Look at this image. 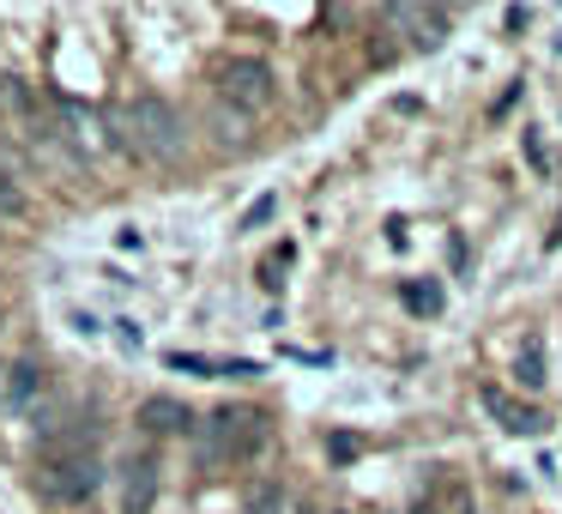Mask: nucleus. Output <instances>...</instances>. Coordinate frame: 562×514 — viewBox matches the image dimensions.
<instances>
[{"label":"nucleus","mask_w":562,"mask_h":514,"mask_svg":"<svg viewBox=\"0 0 562 514\" xmlns=\"http://www.w3.org/2000/svg\"><path fill=\"white\" fill-rule=\"evenodd\" d=\"M103 127H110L115 152H127V158H151V164H170L176 152L188 146V122L176 115V103H164V98L115 103V110H103Z\"/></svg>","instance_id":"nucleus-1"},{"label":"nucleus","mask_w":562,"mask_h":514,"mask_svg":"<svg viewBox=\"0 0 562 514\" xmlns=\"http://www.w3.org/2000/svg\"><path fill=\"white\" fill-rule=\"evenodd\" d=\"M267 442H272V417L260 405H218L212 417L194 424V460L206 472H224V466L255 460Z\"/></svg>","instance_id":"nucleus-2"},{"label":"nucleus","mask_w":562,"mask_h":514,"mask_svg":"<svg viewBox=\"0 0 562 514\" xmlns=\"http://www.w3.org/2000/svg\"><path fill=\"white\" fill-rule=\"evenodd\" d=\"M37 490L61 509H79L103 490V460L91 448H43L37 460Z\"/></svg>","instance_id":"nucleus-3"},{"label":"nucleus","mask_w":562,"mask_h":514,"mask_svg":"<svg viewBox=\"0 0 562 514\" xmlns=\"http://www.w3.org/2000/svg\"><path fill=\"white\" fill-rule=\"evenodd\" d=\"M218 98L236 103L243 115H260V110H272V98H279V74H272L260 55H236V62L218 67Z\"/></svg>","instance_id":"nucleus-4"},{"label":"nucleus","mask_w":562,"mask_h":514,"mask_svg":"<svg viewBox=\"0 0 562 514\" xmlns=\"http://www.w3.org/2000/svg\"><path fill=\"white\" fill-rule=\"evenodd\" d=\"M25 146L37 152L43 164H55V170H67V176H74V170H86V146H79V134L61 122V115H43V110L31 115V134H25Z\"/></svg>","instance_id":"nucleus-5"},{"label":"nucleus","mask_w":562,"mask_h":514,"mask_svg":"<svg viewBox=\"0 0 562 514\" xmlns=\"http://www.w3.org/2000/svg\"><path fill=\"white\" fill-rule=\"evenodd\" d=\"M151 502H158V454L134 448L122 460V509L127 514H151Z\"/></svg>","instance_id":"nucleus-6"},{"label":"nucleus","mask_w":562,"mask_h":514,"mask_svg":"<svg viewBox=\"0 0 562 514\" xmlns=\"http://www.w3.org/2000/svg\"><path fill=\"white\" fill-rule=\"evenodd\" d=\"M453 19L441 7H387V31H412V49H441Z\"/></svg>","instance_id":"nucleus-7"},{"label":"nucleus","mask_w":562,"mask_h":514,"mask_svg":"<svg viewBox=\"0 0 562 514\" xmlns=\"http://www.w3.org/2000/svg\"><path fill=\"white\" fill-rule=\"evenodd\" d=\"M37 393H43V364H37V357H13V364H0V412H31Z\"/></svg>","instance_id":"nucleus-8"},{"label":"nucleus","mask_w":562,"mask_h":514,"mask_svg":"<svg viewBox=\"0 0 562 514\" xmlns=\"http://www.w3.org/2000/svg\"><path fill=\"white\" fill-rule=\"evenodd\" d=\"M477 400H484V412L496 417V424L508 429V436H538V429H544V412H538V405L508 400L502 388H477Z\"/></svg>","instance_id":"nucleus-9"},{"label":"nucleus","mask_w":562,"mask_h":514,"mask_svg":"<svg viewBox=\"0 0 562 514\" xmlns=\"http://www.w3.org/2000/svg\"><path fill=\"white\" fill-rule=\"evenodd\" d=\"M188 424H194V412H188L182 400H170V393L139 400V429H146V436H182Z\"/></svg>","instance_id":"nucleus-10"},{"label":"nucleus","mask_w":562,"mask_h":514,"mask_svg":"<svg viewBox=\"0 0 562 514\" xmlns=\"http://www.w3.org/2000/svg\"><path fill=\"white\" fill-rule=\"evenodd\" d=\"M164 364H170V369H188V376H260L255 357H236V364H231V357H200V351L188 357V351H170Z\"/></svg>","instance_id":"nucleus-11"},{"label":"nucleus","mask_w":562,"mask_h":514,"mask_svg":"<svg viewBox=\"0 0 562 514\" xmlns=\"http://www.w3.org/2000/svg\"><path fill=\"white\" fill-rule=\"evenodd\" d=\"M13 170H19V158H13V152H0V224H19L31 212V194L19 188Z\"/></svg>","instance_id":"nucleus-12"},{"label":"nucleus","mask_w":562,"mask_h":514,"mask_svg":"<svg viewBox=\"0 0 562 514\" xmlns=\"http://www.w3.org/2000/svg\"><path fill=\"white\" fill-rule=\"evenodd\" d=\"M400 303L412 309V315H441V309H448V291H441L436 279H429V284L424 279H405L400 284Z\"/></svg>","instance_id":"nucleus-13"},{"label":"nucleus","mask_w":562,"mask_h":514,"mask_svg":"<svg viewBox=\"0 0 562 514\" xmlns=\"http://www.w3.org/2000/svg\"><path fill=\"white\" fill-rule=\"evenodd\" d=\"M514 376H520V388H544V339H532V345H526V351H520V364H514Z\"/></svg>","instance_id":"nucleus-14"},{"label":"nucleus","mask_w":562,"mask_h":514,"mask_svg":"<svg viewBox=\"0 0 562 514\" xmlns=\"http://www.w3.org/2000/svg\"><path fill=\"white\" fill-rule=\"evenodd\" d=\"M236 514H284V490H279V484H255Z\"/></svg>","instance_id":"nucleus-15"},{"label":"nucleus","mask_w":562,"mask_h":514,"mask_svg":"<svg viewBox=\"0 0 562 514\" xmlns=\"http://www.w3.org/2000/svg\"><path fill=\"white\" fill-rule=\"evenodd\" d=\"M291 260H296V248H291V243H284V248H272V255H267V267H260V284H267V291H279V284H284L279 272L291 267Z\"/></svg>","instance_id":"nucleus-16"},{"label":"nucleus","mask_w":562,"mask_h":514,"mask_svg":"<svg viewBox=\"0 0 562 514\" xmlns=\"http://www.w3.org/2000/svg\"><path fill=\"white\" fill-rule=\"evenodd\" d=\"M272 212H279V194H260V200H255V206H248V212H243V231H260V224H267V219H272Z\"/></svg>","instance_id":"nucleus-17"},{"label":"nucleus","mask_w":562,"mask_h":514,"mask_svg":"<svg viewBox=\"0 0 562 514\" xmlns=\"http://www.w3.org/2000/svg\"><path fill=\"white\" fill-rule=\"evenodd\" d=\"M520 146H526V158H532V170L544 176V170H550V152H544V139H538V127H526V134H520Z\"/></svg>","instance_id":"nucleus-18"},{"label":"nucleus","mask_w":562,"mask_h":514,"mask_svg":"<svg viewBox=\"0 0 562 514\" xmlns=\"http://www.w3.org/2000/svg\"><path fill=\"white\" fill-rule=\"evenodd\" d=\"M327 454H333L339 466H351L357 454H363V442H357V436H333V442H327Z\"/></svg>","instance_id":"nucleus-19"},{"label":"nucleus","mask_w":562,"mask_h":514,"mask_svg":"<svg viewBox=\"0 0 562 514\" xmlns=\"http://www.w3.org/2000/svg\"><path fill=\"white\" fill-rule=\"evenodd\" d=\"M115 327H122V345H127V351H139V321H115Z\"/></svg>","instance_id":"nucleus-20"},{"label":"nucleus","mask_w":562,"mask_h":514,"mask_svg":"<svg viewBox=\"0 0 562 514\" xmlns=\"http://www.w3.org/2000/svg\"><path fill=\"white\" fill-rule=\"evenodd\" d=\"M562 243V219H557V231H550V248H557Z\"/></svg>","instance_id":"nucleus-21"},{"label":"nucleus","mask_w":562,"mask_h":514,"mask_svg":"<svg viewBox=\"0 0 562 514\" xmlns=\"http://www.w3.org/2000/svg\"><path fill=\"white\" fill-rule=\"evenodd\" d=\"M0 327H7V309H0Z\"/></svg>","instance_id":"nucleus-22"}]
</instances>
